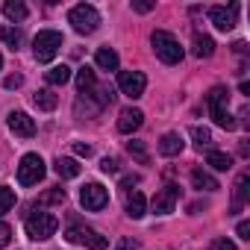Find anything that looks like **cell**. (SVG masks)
I'll use <instances>...</instances> for the list:
<instances>
[{
    "label": "cell",
    "instance_id": "obj_1",
    "mask_svg": "<svg viewBox=\"0 0 250 250\" xmlns=\"http://www.w3.org/2000/svg\"><path fill=\"white\" fill-rule=\"evenodd\" d=\"M206 103H209V115H212V121L218 124L221 130H235V127H238L235 118L229 115V91H227L224 85H215V88L206 94Z\"/></svg>",
    "mask_w": 250,
    "mask_h": 250
},
{
    "label": "cell",
    "instance_id": "obj_2",
    "mask_svg": "<svg viewBox=\"0 0 250 250\" xmlns=\"http://www.w3.org/2000/svg\"><path fill=\"white\" fill-rule=\"evenodd\" d=\"M150 44H153V53H156L165 65L183 62V47H180L177 36H171L168 30H156V33L150 36Z\"/></svg>",
    "mask_w": 250,
    "mask_h": 250
},
{
    "label": "cell",
    "instance_id": "obj_3",
    "mask_svg": "<svg viewBox=\"0 0 250 250\" xmlns=\"http://www.w3.org/2000/svg\"><path fill=\"white\" fill-rule=\"evenodd\" d=\"M24 227H27V235H30L33 241H47V238L59 229V218L50 215V212H33Z\"/></svg>",
    "mask_w": 250,
    "mask_h": 250
},
{
    "label": "cell",
    "instance_id": "obj_4",
    "mask_svg": "<svg viewBox=\"0 0 250 250\" xmlns=\"http://www.w3.org/2000/svg\"><path fill=\"white\" fill-rule=\"evenodd\" d=\"M68 24H71L80 36H91V33L97 30V24H100V15H97L94 6L80 3V6H74V9L68 12Z\"/></svg>",
    "mask_w": 250,
    "mask_h": 250
},
{
    "label": "cell",
    "instance_id": "obj_5",
    "mask_svg": "<svg viewBox=\"0 0 250 250\" xmlns=\"http://www.w3.org/2000/svg\"><path fill=\"white\" fill-rule=\"evenodd\" d=\"M47 174V165L39 153H27L21 156V165H18V183L21 186H39Z\"/></svg>",
    "mask_w": 250,
    "mask_h": 250
},
{
    "label": "cell",
    "instance_id": "obj_6",
    "mask_svg": "<svg viewBox=\"0 0 250 250\" xmlns=\"http://www.w3.org/2000/svg\"><path fill=\"white\" fill-rule=\"evenodd\" d=\"M59 47H62V33H56V30H42L33 39V56L39 62H50L59 53Z\"/></svg>",
    "mask_w": 250,
    "mask_h": 250
},
{
    "label": "cell",
    "instance_id": "obj_7",
    "mask_svg": "<svg viewBox=\"0 0 250 250\" xmlns=\"http://www.w3.org/2000/svg\"><path fill=\"white\" fill-rule=\"evenodd\" d=\"M65 238L71 241V244H83V247H88V250H106V235H100L97 229H91V227H68V232H65Z\"/></svg>",
    "mask_w": 250,
    "mask_h": 250
},
{
    "label": "cell",
    "instance_id": "obj_8",
    "mask_svg": "<svg viewBox=\"0 0 250 250\" xmlns=\"http://www.w3.org/2000/svg\"><path fill=\"white\" fill-rule=\"evenodd\" d=\"M118 88L130 100H139L145 94V88H147V77L142 71H118Z\"/></svg>",
    "mask_w": 250,
    "mask_h": 250
},
{
    "label": "cell",
    "instance_id": "obj_9",
    "mask_svg": "<svg viewBox=\"0 0 250 250\" xmlns=\"http://www.w3.org/2000/svg\"><path fill=\"white\" fill-rule=\"evenodd\" d=\"M80 203H83V209H88V212H100V209H106V203H109V191H106L100 183H85V186L80 188Z\"/></svg>",
    "mask_w": 250,
    "mask_h": 250
},
{
    "label": "cell",
    "instance_id": "obj_10",
    "mask_svg": "<svg viewBox=\"0 0 250 250\" xmlns=\"http://www.w3.org/2000/svg\"><path fill=\"white\" fill-rule=\"evenodd\" d=\"M177 200H180V186H174V183H168L165 188H159L156 191V197H153V212L156 215H171L174 212V206H177Z\"/></svg>",
    "mask_w": 250,
    "mask_h": 250
},
{
    "label": "cell",
    "instance_id": "obj_11",
    "mask_svg": "<svg viewBox=\"0 0 250 250\" xmlns=\"http://www.w3.org/2000/svg\"><path fill=\"white\" fill-rule=\"evenodd\" d=\"M235 15H238V3H232V6H212L209 9V21L221 33H229L235 27Z\"/></svg>",
    "mask_w": 250,
    "mask_h": 250
},
{
    "label": "cell",
    "instance_id": "obj_12",
    "mask_svg": "<svg viewBox=\"0 0 250 250\" xmlns=\"http://www.w3.org/2000/svg\"><path fill=\"white\" fill-rule=\"evenodd\" d=\"M6 124H9V130H12L15 136H21V139H33V136H36V121H33L27 112H9Z\"/></svg>",
    "mask_w": 250,
    "mask_h": 250
},
{
    "label": "cell",
    "instance_id": "obj_13",
    "mask_svg": "<svg viewBox=\"0 0 250 250\" xmlns=\"http://www.w3.org/2000/svg\"><path fill=\"white\" fill-rule=\"evenodd\" d=\"M142 124H145V112L136 109V106H130V109H124V112L118 115V133L130 136V133H136V130L142 127Z\"/></svg>",
    "mask_w": 250,
    "mask_h": 250
},
{
    "label": "cell",
    "instance_id": "obj_14",
    "mask_svg": "<svg viewBox=\"0 0 250 250\" xmlns=\"http://www.w3.org/2000/svg\"><path fill=\"white\" fill-rule=\"evenodd\" d=\"M183 147H186V142H183L180 133H165L162 142H159V153H162V156H180Z\"/></svg>",
    "mask_w": 250,
    "mask_h": 250
},
{
    "label": "cell",
    "instance_id": "obj_15",
    "mask_svg": "<svg viewBox=\"0 0 250 250\" xmlns=\"http://www.w3.org/2000/svg\"><path fill=\"white\" fill-rule=\"evenodd\" d=\"M53 171H56L62 180H74V177H80L83 165H80L77 159H71V156H59V159L53 162Z\"/></svg>",
    "mask_w": 250,
    "mask_h": 250
},
{
    "label": "cell",
    "instance_id": "obj_16",
    "mask_svg": "<svg viewBox=\"0 0 250 250\" xmlns=\"http://www.w3.org/2000/svg\"><path fill=\"white\" fill-rule=\"evenodd\" d=\"M191 183H194V188H200V191H218V188H221L218 180H215L212 174H206L203 168H194V171H191Z\"/></svg>",
    "mask_w": 250,
    "mask_h": 250
},
{
    "label": "cell",
    "instance_id": "obj_17",
    "mask_svg": "<svg viewBox=\"0 0 250 250\" xmlns=\"http://www.w3.org/2000/svg\"><path fill=\"white\" fill-rule=\"evenodd\" d=\"M94 62H97V68H103V71H118V53L112 50V47H100L97 53H94Z\"/></svg>",
    "mask_w": 250,
    "mask_h": 250
},
{
    "label": "cell",
    "instance_id": "obj_18",
    "mask_svg": "<svg viewBox=\"0 0 250 250\" xmlns=\"http://www.w3.org/2000/svg\"><path fill=\"white\" fill-rule=\"evenodd\" d=\"M3 15L18 24V21H27L30 9H27V3H21V0H6V3H3Z\"/></svg>",
    "mask_w": 250,
    "mask_h": 250
},
{
    "label": "cell",
    "instance_id": "obj_19",
    "mask_svg": "<svg viewBox=\"0 0 250 250\" xmlns=\"http://www.w3.org/2000/svg\"><path fill=\"white\" fill-rule=\"evenodd\" d=\"M212 53H215V42L209 36H203V33H194V56L197 59H209Z\"/></svg>",
    "mask_w": 250,
    "mask_h": 250
},
{
    "label": "cell",
    "instance_id": "obj_20",
    "mask_svg": "<svg viewBox=\"0 0 250 250\" xmlns=\"http://www.w3.org/2000/svg\"><path fill=\"white\" fill-rule=\"evenodd\" d=\"M94 85H97L94 71H91L88 65H85V68H80V71H77V91H80V94H88Z\"/></svg>",
    "mask_w": 250,
    "mask_h": 250
},
{
    "label": "cell",
    "instance_id": "obj_21",
    "mask_svg": "<svg viewBox=\"0 0 250 250\" xmlns=\"http://www.w3.org/2000/svg\"><path fill=\"white\" fill-rule=\"evenodd\" d=\"M33 103L42 109V112H53L56 109V103H59V97L50 91V88H42V91H36V97H33Z\"/></svg>",
    "mask_w": 250,
    "mask_h": 250
},
{
    "label": "cell",
    "instance_id": "obj_22",
    "mask_svg": "<svg viewBox=\"0 0 250 250\" xmlns=\"http://www.w3.org/2000/svg\"><path fill=\"white\" fill-rule=\"evenodd\" d=\"M206 165H212L215 171H229L232 168V156L229 153H221V150H209L206 153Z\"/></svg>",
    "mask_w": 250,
    "mask_h": 250
},
{
    "label": "cell",
    "instance_id": "obj_23",
    "mask_svg": "<svg viewBox=\"0 0 250 250\" xmlns=\"http://www.w3.org/2000/svg\"><path fill=\"white\" fill-rule=\"evenodd\" d=\"M145 209H147V200H145L142 191H136L133 197H127V215H130L133 221H139V218L145 215Z\"/></svg>",
    "mask_w": 250,
    "mask_h": 250
},
{
    "label": "cell",
    "instance_id": "obj_24",
    "mask_svg": "<svg viewBox=\"0 0 250 250\" xmlns=\"http://www.w3.org/2000/svg\"><path fill=\"white\" fill-rule=\"evenodd\" d=\"M71 80V68L68 65H53L50 71H47V83L50 85H65Z\"/></svg>",
    "mask_w": 250,
    "mask_h": 250
},
{
    "label": "cell",
    "instance_id": "obj_25",
    "mask_svg": "<svg viewBox=\"0 0 250 250\" xmlns=\"http://www.w3.org/2000/svg\"><path fill=\"white\" fill-rule=\"evenodd\" d=\"M15 188H9V186H0V218H3L6 212H12V206H15Z\"/></svg>",
    "mask_w": 250,
    "mask_h": 250
},
{
    "label": "cell",
    "instance_id": "obj_26",
    "mask_svg": "<svg viewBox=\"0 0 250 250\" xmlns=\"http://www.w3.org/2000/svg\"><path fill=\"white\" fill-rule=\"evenodd\" d=\"M62 200H65V188H50V191H44V194L39 197L36 209H42V206H47V203H62Z\"/></svg>",
    "mask_w": 250,
    "mask_h": 250
},
{
    "label": "cell",
    "instance_id": "obj_27",
    "mask_svg": "<svg viewBox=\"0 0 250 250\" xmlns=\"http://www.w3.org/2000/svg\"><path fill=\"white\" fill-rule=\"evenodd\" d=\"M191 139H194V145H197L200 150L212 145V133H209L206 127H191Z\"/></svg>",
    "mask_w": 250,
    "mask_h": 250
},
{
    "label": "cell",
    "instance_id": "obj_28",
    "mask_svg": "<svg viewBox=\"0 0 250 250\" xmlns=\"http://www.w3.org/2000/svg\"><path fill=\"white\" fill-rule=\"evenodd\" d=\"M247 186H250V174H241L238 183H235V209L247 200Z\"/></svg>",
    "mask_w": 250,
    "mask_h": 250
},
{
    "label": "cell",
    "instance_id": "obj_29",
    "mask_svg": "<svg viewBox=\"0 0 250 250\" xmlns=\"http://www.w3.org/2000/svg\"><path fill=\"white\" fill-rule=\"evenodd\" d=\"M0 36H3V42L12 47V50H18V44L24 42V36H21V30H15V27H6L3 33H0Z\"/></svg>",
    "mask_w": 250,
    "mask_h": 250
},
{
    "label": "cell",
    "instance_id": "obj_30",
    "mask_svg": "<svg viewBox=\"0 0 250 250\" xmlns=\"http://www.w3.org/2000/svg\"><path fill=\"white\" fill-rule=\"evenodd\" d=\"M127 150H130V156H136L139 162H145V165L150 162V156H147V147H145V142H130V145H127Z\"/></svg>",
    "mask_w": 250,
    "mask_h": 250
},
{
    "label": "cell",
    "instance_id": "obj_31",
    "mask_svg": "<svg viewBox=\"0 0 250 250\" xmlns=\"http://www.w3.org/2000/svg\"><path fill=\"white\" fill-rule=\"evenodd\" d=\"M112 250H139V241H133V238H118Z\"/></svg>",
    "mask_w": 250,
    "mask_h": 250
},
{
    "label": "cell",
    "instance_id": "obj_32",
    "mask_svg": "<svg viewBox=\"0 0 250 250\" xmlns=\"http://www.w3.org/2000/svg\"><path fill=\"white\" fill-rule=\"evenodd\" d=\"M9 241H12V227L0 221V247H6Z\"/></svg>",
    "mask_w": 250,
    "mask_h": 250
},
{
    "label": "cell",
    "instance_id": "obj_33",
    "mask_svg": "<svg viewBox=\"0 0 250 250\" xmlns=\"http://www.w3.org/2000/svg\"><path fill=\"white\" fill-rule=\"evenodd\" d=\"M100 171H103V174H118V162H115V159H109V156H106V159H103V162H100Z\"/></svg>",
    "mask_w": 250,
    "mask_h": 250
},
{
    "label": "cell",
    "instance_id": "obj_34",
    "mask_svg": "<svg viewBox=\"0 0 250 250\" xmlns=\"http://www.w3.org/2000/svg\"><path fill=\"white\" fill-rule=\"evenodd\" d=\"M74 153H77V156H85V159H88V156H91V145H83V142H74Z\"/></svg>",
    "mask_w": 250,
    "mask_h": 250
},
{
    "label": "cell",
    "instance_id": "obj_35",
    "mask_svg": "<svg viewBox=\"0 0 250 250\" xmlns=\"http://www.w3.org/2000/svg\"><path fill=\"white\" fill-rule=\"evenodd\" d=\"M212 250H235V244H232L229 238H215V244H212Z\"/></svg>",
    "mask_w": 250,
    "mask_h": 250
},
{
    "label": "cell",
    "instance_id": "obj_36",
    "mask_svg": "<svg viewBox=\"0 0 250 250\" xmlns=\"http://www.w3.org/2000/svg\"><path fill=\"white\" fill-rule=\"evenodd\" d=\"M3 85H6V88H18V85H24V77H21V74H12V77H6Z\"/></svg>",
    "mask_w": 250,
    "mask_h": 250
},
{
    "label": "cell",
    "instance_id": "obj_37",
    "mask_svg": "<svg viewBox=\"0 0 250 250\" xmlns=\"http://www.w3.org/2000/svg\"><path fill=\"white\" fill-rule=\"evenodd\" d=\"M235 232H238V238H244V241H247V238H250V224H247V221H238Z\"/></svg>",
    "mask_w": 250,
    "mask_h": 250
},
{
    "label": "cell",
    "instance_id": "obj_38",
    "mask_svg": "<svg viewBox=\"0 0 250 250\" xmlns=\"http://www.w3.org/2000/svg\"><path fill=\"white\" fill-rule=\"evenodd\" d=\"M133 9H136V12H150L153 3H145V0H133Z\"/></svg>",
    "mask_w": 250,
    "mask_h": 250
},
{
    "label": "cell",
    "instance_id": "obj_39",
    "mask_svg": "<svg viewBox=\"0 0 250 250\" xmlns=\"http://www.w3.org/2000/svg\"><path fill=\"white\" fill-rule=\"evenodd\" d=\"M139 183V177H124L121 180V188H130V186H136Z\"/></svg>",
    "mask_w": 250,
    "mask_h": 250
},
{
    "label": "cell",
    "instance_id": "obj_40",
    "mask_svg": "<svg viewBox=\"0 0 250 250\" xmlns=\"http://www.w3.org/2000/svg\"><path fill=\"white\" fill-rule=\"evenodd\" d=\"M0 68H3V56H0Z\"/></svg>",
    "mask_w": 250,
    "mask_h": 250
}]
</instances>
